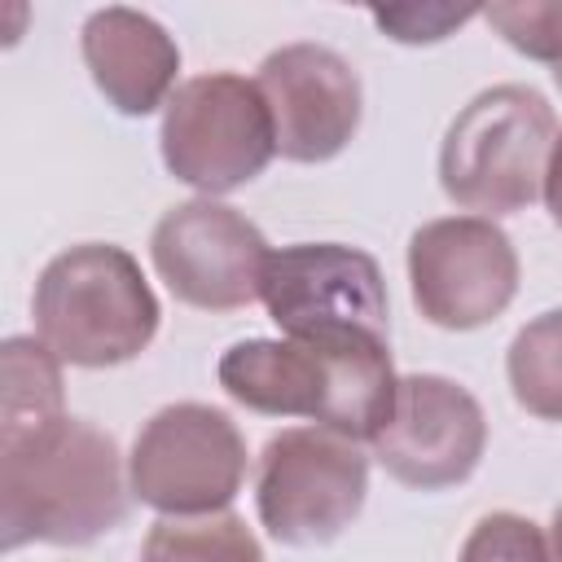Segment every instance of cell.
I'll list each match as a JSON object with an SVG mask.
<instances>
[{"mask_svg": "<svg viewBox=\"0 0 562 562\" xmlns=\"http://www.w3.org/2000/svg\"><path fill=\"white\" fill-rule=\"evenodd\" d=\"M417 312L439 329H479L518 294V250L483 215L430 220L408 237Z\"/></svg>", "mask_w": 562, "mask_h": 562, "instance_id": "9c48e42d", "label": "cell"}, {"mask_svg": "<svg viewBox=\"0 0 562 562\" xmlns=\"http://www.w3.org/2000/svg\"><path fill=\"white\" fill-rule=\"evenodd\" d=\"M553 83H558V92H562V61L553 66Z\"/></svg>", "mask_w": 562, "mask_h": 562, "instance_id": "7402d4cb", "label": "cell"}, {"mask_svg": "<svg viewBox=\"0 0 562 562\" xmlns=\"http://www.w3.org/2000/svg\"><path fill=\"white\" fill-rule=\"evenodd\" d=\"M263 233L233 206L215 198H193L171 206L149 233V259L167 290L202 312L250 307L263 290L268 268Z\"/></svg>", "mask_w": 562, "mask_h": 562, "instance_id": "30bf717a", "label": "cell"}, {"mask_svg": "<svg viewBox=\"0 0 562 562\" xmlns=\"http://www.w3.org/2000/svg\"><path fill=\"white\" fill-rule=\"evenodd\" d=\"M470 18H483L479 4H395L373 9L378 31H386L395 44H439Z\"/></svg>", "mask_w": 562, "mask_h": 562, "instance_id": "d6986e66", "label": "cell"}, {"mask_svg": "<svg viewBox=\"0 0 562 562\" xmlns=\"http://www.w3.org/2000/svg\"><path fill=\"white\" fill-rule=\"evenodd\" d=\"M505 373L518 408L540 422H562V307L540 312L514 334Z\"/></svg>", "mask_w": 562, "mask_h": 562, "instance_id": "2e32d148", "label": "cell"}, {"mask_svg": "<svg viewBox=\"0 0 562 562\" xmlns=\"http://www.w3.org/2000/svg\"><path fill=\"white\" fill-rule=\"evenodd\" d=\"M83 66L97 83V92L127 119H145L158 105L171 101L180 88V48L176 40L140 9L105 4L88 13L79 31Z\"/></svg>", "mask_w": 562, "mask_h": 562, "instance_id": "4fadbf2b", "label": "cell"}, {"mask_svg": "<svg viewBox=\"0 0 562 562\" xmlns=\"http://www.w3.org/2000/svg\"><path fill=\"white\" fill-rule=\"evenodd\" d=\"M132 483L123 479L119 443L66 417L48 435L0 452V544H88L127 518Z\"/></svg>", "mask_w": 562, "mask_h": 562, "instance_id": "7a4b0ae2", "label": "cell"}, {"mask_svg": "<svg viewBox=\"0 0 562 562\" xmlns=\"http://www.w3.org/2000/svg\"><path fill=\"white\" fill-rule=\"evenodd\" d=\"M544 206L553 215V224L562 228V132L553 140V154H549V171H544Z\"/></svg>", "mask_w": 562, "mask_h": 562, "instance_id": "ffe728a7", "label": "cell"}, {"mask_svg": "<svg viewBox=\"0 0 562 562\" xmlns=\"http://www.w3.org/2000/svg\"><path fill=\"white\" fill-rule=\"evenodd\" d=\"M259 299L285 338H391L382 268L373 255L342 241H299L272 250Z\"/></svg>", "mask_w": 562, "mask_h": 562, "instance_id": "ba28073f", "label": "cell"}, {"mask_svg": "<svg viewBox=\"0 0 562 562\" xmlns=\"http://www.w3.org/2000/svg\"><path fill=\"white\" fill-rule=\"evenodd\" d=\"M215 378L228 400L263 417H307L347 439H373L395 408L386 338H246L233 342Z\"/></svg>", "mask_w": 562, "mask_h": 562, "instance_id": "6da1fadb", "label": "cell"}, {"mask_svg": "<svg viewBox=\"0 0 562 562\" xmlns=\"http://www.w3.org/2000/svg\"><path fill=\"white\" fill-rule=\"evenodd\" d=\"M369 443L378 465L395 483L439 492L474 474L487 448V417L461 382L439 373H408L395 386V408L386 426Z\"/></svg>", "mask_w": 562, "mask_h": 562, "instance_id": "8fae6325", "label": "cell"}, {"mask_svg": "<svg viewBox=\"0 0 562 562\" xmlns=\"http://www.w3.org/2000/svg\"><path fill=\"white\" fill-rule=\"evenodd\" d=\"M549 558L562 562V505L553 509V522H549Z\"/></svg>", "mask_w": 562, "mask_h": 562, "instance_id": "44dd1931", "label": "cell"}, {"mask_svg": "<svg viewBox=\"0 0 562 562\" xmlns=\"http://www.w3.org/2000/svg\"><path fill=\"white\" fill-rule=\"evenodd\" d=\"M158 149L167 171L202 198L250 184L277 154L272 114L259 83L233 70L184 79L162 105Z\"/></svg>", "mask_w": 562, "mask_h": 562, "instance_id": "5b68a950", "label": "cell"}, {"mask_svg": "<svg viewBox=\"0 0 562 562\" xmlns=\"http://www.w3.org/2000/svg\"><path fill=\"white\" fill-rule=\"evenodd\" d=\"M558 140L553 105L527 83H496L470 97L443 132L439 184L483 220L527 211L544 193L549 154Z\"/></svg>", "mask_w": 562, "mask_h": 562, "instance_id": "277c9868", "label": "cell"}, {"mask_svg": "<svg viewBox=\"0 0 562 562\" xmlns=\"http://www.w3.org/2000/svg\"><path fill=\"white\" fill-rule=\"evenodd\" d=\"M246 479V439L224 408L180 400L158 408L132 443V496L162 518L224 514Z\"/></svg>", "mask_w": 562, "mask_h": 562, "instance_id": "52a82bcc", "label": "cell"}, {"mask_svg": "<svg viewBox=\"0 0 562 562\" xmlns=\"http://www.w3.org/2000/svg\"><path fill=\"white\" fill-rule=\"evenodd\" d=\"M487 26L531 61H562V0H496L483 4Z\"/></svg>", "mask_w": 562, "mask_h": 562, "instance_id": "e0dca14e", "label": "cell"}, {"mask_svg": "<svg viewBox=\"0 0 562 562\" xmlns=\"http://www.w3.org/2000/svg\"><path fill=\"white\" fill-rule=\"evenodd\" d=\"M35 334L79 369H110L136 360L162 321V307L140 263L110 241H83L53 255L35 281Z\"/></svg>", "mask_w": 562, "mask_h": 562, "instance_id": "3957f363", "label": "cell"}, {"mask_svg": "<svg viewBox=\"0 0 562 562\" xmlns=\"http://www.w3.org/2000/svg\"><path fill=\"white\" fill-rule=\"evenodd\" d=\"M140 562H263L246 518L233 509L198 518H158L140 544Z\"/></svg>", "mask_w": 562, "mask_h": 562, "instance_id": "9a60e30c", "label": "cell"}, {"mask_svg": "<svg viewBox=\"0 0 562 562\" xmlns=\"http://www.w3.org/2000/svg\"><path fill=\"white\" fill-rule=\"evenodd\" d=\"M369 457L356 439L325 426H290L259 452L255 509L277 544L316 549L364 509Z\"/></svg>", "mask_w": 562, "mask_h": 562, "instance_id": "8992f818", "label": "cell"}, {"mask_svg": "<svg viewBox=\"0 0 562 562\" xmlns=\"http://www.w3.org/2000/svg\"><path fill=\"white\" fill-rule=\"evenodd\" d=\"M457 562H553V558H549L544 531L531 518L496 509L470 527Z\"/></svg>", "mask_w": 562, "mask_h": 562, "instance_id": "ac0fdd59", "label": "cell"}, {"mask_svg": "<svg viewBox=\"0 0 562 562\" xmlns=\"http://www.w3.org/2000/svg\"><path fill=\"white\" fill-rule=\"evenodd\" d=\"M61 360L40 338H4L0 342V452L31 443L61 426Z\"/></svg>", "mask_w": 562, "mask_h": 562, "instance_id": "5bb4252c", "label": "cell"}, {"mask_svg": "<svg viewBox=\"0 0 562 562\" xmlns=\"http://www.w3.org/2000/svg\"><path fill=\"white\" fill-rule=\"evenodd\" d=\"M259 92L272 114L277 154L290 162H329L360 127V75L325 44H281L259 61Z\"/></svg>", "mask_w": 562, "mask_h": 562, "instance_id": "7c38bea8", "label": "cell"}]
</instances>
